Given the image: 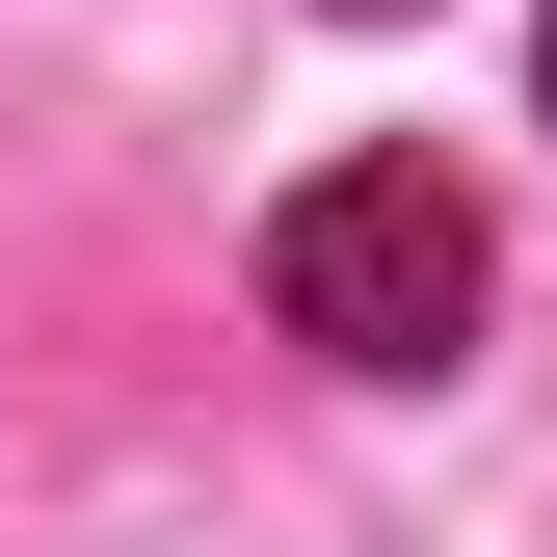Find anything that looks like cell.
<instances>
[{"label": "cell", "instance_id": "6da1fadb", "mask_svg": "<svg viewBox=\"0 0 557 557\" xmlns=\"http://www.w3.org/2000/svg\"><path fill=\"white\" fill-rule=\"evenodd\" d=\"M265 319H293L319 372H451L478 345V186L451 160H319L293 213H265Z\"/></svg>", "mask_w": 557, "mask_h": 557}, {"label": "cell", "instance_id": "7a4b0ae2", "mask_svg": "<svg viewBox=\"0 0 557 557\" xmlns=\"http://www.w3.org/2000/svg\"><path fill=\"white\" fill-rule=\"evenodd\" d=\"M372 27H398V0H372Z\"/></svg>", "mask_w": 557, "mask_h": 557}, {"label": "cell", "instance_id": "3957f363", "mask_svg": "<svg viewBox=\"0 0 557 557\" xmlns=\"http://www.w3.org/2000/svg\"><path fill=\"white\" fill-rule=\"evenodd\" d=\"M531 53H557V27H531Z\"/></svg>", "mask_w": 557, "mask_h": 557}]
</instances>
